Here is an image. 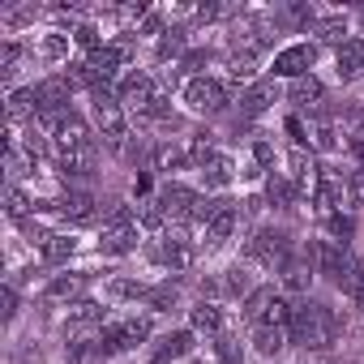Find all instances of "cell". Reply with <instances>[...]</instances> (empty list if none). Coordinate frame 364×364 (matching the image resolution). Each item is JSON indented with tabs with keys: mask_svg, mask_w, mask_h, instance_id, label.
Segmentation results:
<instances>
[{
	"mask_svg": "<svg viewBox=\"0 0 364 364\" xmlns=\"http://www.w3.org/2000/svg\"><path fill=\"white\" fill-rule=\"evenodd\" d=\"M313 65H317V48L300 39V43H287V48L274 52V60H270V77H291V82H300V77L313 73Z\"/></svg>",
	"mask_w": 364,
	"mask_h": 364,
	"instance_id": "7",
	"label": "cell"
},
{
	"mask_svg": "<svg viewBox=\"0 0 364 364\" xmlns=\"http://www.w3.org/2000/svg\"><path fill=\"white\" fill-rule=\"evenodd\" d=\"M159 206H163V215H167V223H193L198 219V210H202V193L198 189H189V185H180V180H167V185L159 189V198H154Z\"/></svg>",
	"mask_w": 364,
	"mask_h": 364,
	"instance_id": "6",
	"label": "cell"
},
{
	"mask_svg": "<svg viewBox=\"0 0 364 364\" xmlns=\"http://www.w3.org/2000/svg\"><path fill=\"white\" fill-rule=\"evenodd\" d=\"M73 82L69 73H52L43 82H35V103H39V116H56V112H69V99H73ZM35 116V120H39Z\"/></svg>",
	"mask_w": 364,
	"mask_h": 364,
	"instance_id": "9",
	"label": "cell"
},
{
	"mask_svg": "<svg viewBox=\"0 0 364 364\" xmlns=\"http://www.w3.org/2000/svg\"><path fill=\"white\" fill-rule=\"evenodd\" d=\"M95 141L90 146H77V150H60L56 154V171L65 176V180H86L90 171H95Z\"/></svg>",
	"mask_w": 364,
	"mask_h": 364,
	"instance_id": "15",
	"label": "cell"
},
{
	"mask_svg": "<svg viewBox=\"0 0 364 364\" xmlns=\"http://www.w3.org/2000/svg\"><path fill=\"white\" fill-rule=\"evenodd\" d=\"M215 355H219V364H245L240 343H236L232 334H219V338H215Z\"/></svg>",
	"mask_w": 364,
	"mask_h": 364,
	"instance_id": "35",
	"label": "cell"
},
{
	"mask_svg": "<svg viewBox=\"0 0 364 364\" xmlns=\"http://www.w3.org/2000/svg\"><path fill=\"white\" fill-rule=\"evenodd\" d=\"M73 43H77V48H86V56H90V52H99V48H103V35H99L90 22H77V26H73Z\"/></svg>",
	"mask_w": 364,
	"mask_h": 364,
	"instance_id": "34",
	"label": "cell"
},
{
	"mask_svg": "<svg viewBox=\"0 0 364 364\" xmlns=\"http://www.w3.org/2000/svg\"><path fill=\"white\" fill-rule=\"evenodd\" d=\"M189 326L198 330V334H223V304L219 300H198L193 309H189Z\"/></svg>",
	"mask_w": 364,
	"mask_h": 364,
	"instance_id": "20",
	"label": "cell"
},
{
	"mask_svg": "<svg viewBox=\"0 0 364 364\" xmlns=\"http://www.w3.org/2000/svg\"><path fill=\"white\" fill-rule=\"evenodd\" d=\"M347 206H351V210L364 206V171H360V167L347 171Z\"/></svg>",
	"mask_w": 364,
	"mask_h": 364,
	"instance_id": "37",
	"label": "cell"
},
{
	"mask_svg": "<svg viewBox=\"0 0 364 364\" xmlns=\"http://www.w3.org/2000/svg\"><path fill=\"white\" fill-rule=\"evenodd\" d=\"M266 198H270V206H274V210H291L300 193H296V185H291L287 176H279V171H274V176H266Z\"/></svg>",
	"mask_w": 364,
	"mask_h": 364,
	"instance_id": "26",
	"label": "cell"
},
{
	"mask_svg": "<svg viewBox=\"0 0 364 364\" xmlns=\"http://www.w3.org/2000/svg\"><path fill=\"white\" fill-rule=\"evenodd\" d=\"M193 351V330H167L159 343H150V364H176Z\"/></svg>",
	"mask_w": 364,
	"mask_h": 364,
	"instance_id": "13",
	"label": "cell"
},
{
	"mask_svg": "<svg viewBox=\"0 0 364 364\" xmlns=\"http://www.w3.org/2000/svg\"><path fill=\"white\" fill-rule=\"evenodd\" d=\"M223 296H232V300L245 296V300H249V296H253V270H249V266H228V270H223Z\"/></svg>",
	"mask_w": 364,
	"mask_h": 364,
	"instance_id": "27",
	"label": "cell"
},
{
	"mask_svg": "<svg viewBox=\"0 0 364 364\" xmlns=\"http://www.w3.org/2000/svg\"><path fill=\"white\" fill-rule=\"evenodd\" d=\"M360 18H364V9H360Z\"/></svg>",
	"mask_w": 364,
	"mask_h": 364,
	"instance_id": "39",
	"label": "cell"
},
{
	"mask_svg": "<svg viewBox=\"0 0 364 364\" xmlns=\"http://www.w3.org/2000/svg\"><path fill=\"white\" fill-rule=\"evenodd\" d=\"M202 171V185L206 189H228L232 180H236V163H232V154H215L206 167H198Z\"/></svg>",
	"mask_w": 364,
	"mask_h": 364,
	"instance_id": "21",
	"label": "cell"
},
{
	"mask_svg": "<svg viewBox=\"0 0 364 364\" xmlns=\"http://www.w3.org/2000/svg\"><path fill=\"white\" fill-rule=\"evenodd\" d=\"M180 103H185L193 116H219V112H228L232 95H228V86H223L219 77L193 73V77L185 82V90H180Z\"/></svg>",
	"mask_w": 364,
	"mask_h": 364,
	"instance_id": "5",
	"label": "cell"
},
{
	"mask_svg": "<svg viewBox=\"0 0 364 364\" xmlns=\"http://www.w3.org/2000/svg\"><path fill=\"white\" fill-rule=\"evenodd\" d=\"M86 65L95 69V77H99L103 86H112V82L120 77V69L129 65V48H124V43H103L99 52L86 56Z\"/></svg>",
	"mask_w": 364,
	"mask_h": 364,
	"instance_id": "12",
	"label": "cell"
},
{
	"mask_svg": "<svg viewBox=\"0 0 364 364\" xmlns=\"http://www.w3.org/2000/svg\"><path fill=\"white\" fill-rule=\"evenodd\" d=\"M185 43H189V39H185V31H167V35L159 39V52H154V56H159V60H171V56L185 60Z\"/></svg>",
	"mask_w": 364,
	"mask_h": 364,
	"instance_id": "33",
	"label": "cell"
},
{
	"mask_svg": "<svg viewBox=\"0 0 364 364\" xmlns=\"http://www.w3.org/2000/svg\"><path fill=\"white\" fill-rule=\"evenodd\" d=\"M309 150H326V154L338 150V137H334V124L330 120H317V116L309 120Z\"/></svg>",
	"mask_w": 364,
	"mask_h": 364,
	"instance_id": "31",
	"label": "cell"
},
{
	"mask_svg": "<svg viewBox=\"0 0 364 364\" xmlns=\"http://www.w3.org/2000/svg\"><path fill=\"white\" fill-rule=\"evenodd\" d=\"M150 291H154V287L133 283V279H112V283H107V296H112V300H150Z\"/></svg>",
	"mask_w": 364,
	"mask_h": 364,
	"instance_id": "32",
	"label": "cell"
},
{
	"mask_svg": "<svg viewBox=\"0 0 364 364\" xmlns=\"http://www.w3.org/2000/svg\"><path fill=\"white\" fill-rule=\"evenodd\" d=\"M69 43H73L69 31H48V35H39V56L48 65H65L69 60Z\"/></svg>",
	"mask_w": 364,
	"mask_h": 364,
	"instance_id": "24",
	"label": "cell"
},
{
	"mask_svg": "<svg viewBox=\"0 0 364 364\" xmlns=\"http://www.w3.org/2000/svg\"><path fill=\"white\" fill-rule=\"evenodd\" d=\"M287 338H291V330H274V326H253V347H257V355H266V360H274L283 347H287Z\"/></svg>",
	"mask_w": 364,
	"mask_h": 364,
	"instance_id": "25",
	"label": "cell"
},
{
	"mask_svg": "<svg viewBox=\"0 0 364 364\" xmlns=\"http://www.w3.org/2000/svg\"><path fill=\"white\" fill-rule=\"evenodd\" d=\"M82 287H86V279L82 274H56L52 283H48V300H73L77 304V296H82Z\"/></svg>",
	"mask_w": 364,
	"mask_h": 364,
	"instance_id": "28",
	"label": "cell"
},
{
	"mask_svg": "<svg viewBox=\"0 0 364 364\" xmlns=\"http://www.w3.org/2000/svg\"><path fill=\"white\" fill-rule=\"evenodd\" d=\"M279 274H283V287H287V291H309V283H313V262H309L304 245L287 253V262L279 266Z\"/></svg>",
	"mask_w": 364,
	"mask_h": 364,
	"instance_id": "16",
	"label": "cell"
},
{
	"mask_svg": "<svg viewBox=\"0 0 364 364\" xmlns=\"http://www.w3.org/2000/svg\"><path fill=\"white\" fill-rule=\"evenodd\" d=\"M309 35H317L321 43H347L351 35H347V14H326V18H317L313 26H309Z\"/></svg>",
	"mask_w": 364,
	"mask_h": 364,
	"instance_id": "22",
	"label": "cell"
},
{
	"mask_svg": "<svg viewBox=\"0 0 364 364\" xmlns=\"http://www.w3.org/2000/svg\"><path fill=\"white\" fill-rule=\"evenodd\" d=\"M18 60H22V43L18 39H5V48H0V73L14 77L18 73Z\"/></svg>",
	"mask_w": 364,
	"mask_h": 364,
	"instance_id": "36",
	"label": "cell"
},
{
	"mask_svg": "<svg viewBox=\"0 0 364 364\" xmlns=\"http://www.w3.org/2000/svg\"><path fill=\"white\" fill-rule=\"evenodd\" d=\"M39 253H43V262L60 266V262H69V257L77 253V236H73V232H52V236L39 245Z\"/></svg>",
	"mask_w": 364,
	"mask_h": 364,
	"instance_id": "23",
	"label": "cell"
},
{
	"mask_svg": "<svg viewBox=\"0 0 364 364\" xmlns=\"http://www.w3.org/2000/svg\"><path fill=\"white\" fill-rule=\"evenodd\" d=\"M35 206H39V202H31V198H26L18 185H5V215H9L14 223H26Z\"/></svg>",
	"mask_w": 364,
	"mask_h": 364,
	"instance_id": "29",
	"label": "cell"
},
{
	"mask_svg": "<svg viewBox=\"0 0 364 364\" xmlns=\"http://www.w3.org/2000/svg\"><path fill=\"white\" fill-rule=\"evenodd\" d=\"M291 249H296V245H291V236H287L283 228H257L253 240H249V257L262 262V266H270V270H279Z\"/></svg>",
	"mask_w": 364,
	"mask_h": 364,
	"instance_id": "8",
	"label": "cell"
},
{
	"mask_svg": "<svg viewBox=\"0 0 364 364\" xmlns=\"http://www.w3.org/2000/svg\"><path fill=\"white\" fill-rule=\"evenodd\" d=\"M90 116H95V129H99V137L107 141V150H124V141H129V112L120 107V99H116V90L112 86H99L95 95H90Z\"/></svg>",
	"mask_w": 364,
	"mask_h": 364,
	"instance_id": "2",
	"label": "cell"
},
{
	"mask_svg": "<svg viewBox=\"0 0 364 364\" xmlns=\"http://www.w3.org/2000/svg\"><path fill=\"white\" fill-rule=\"evenodd\" d=\"M291 338H296L304 351H330L334 338H338V317H334V309L321 304V300H304V304H296Z\"/></svg>",
	"mask_w": 364,
	"mask_h": 364,
	"instance_id": "1",
	"label": "cell"
},
{
	"mask_svg": "<svg viewBox=\"0 0 364 364\" xmlns=\"http://www.w3.org/2000/svg\"><path fill=\"white\" fill-rule=\"evenodd\" d=\"M48 215H56V219H65V223H90L95 219V198L86 193V189H69V193H60L56 202H39Z\"/></svg>",
	"mask_w": 364,
	"mask_h": 364,
	"instance_id": "10",
	"label": "cell"
},
{
	"mask_svg": "<svg viewBox=\"0 0 364 364\" xmlns=\"http://www.w3.org/2000/svg\"><path fill=\"white\" fill-rule=\"evenodd\" d=\"M287 180L296 185V193H300V198H313L317 180H321V167H317V159H313V150H309V146H296V150L287 154Z\"/></svg>",
	"mask_w": 364,
	"mask_h": 364,
	"instance_id": "11",
	"label": "cell"
},
{
	"mask_svg": "<svg viewBox=\"0 0 364 364\" xmlns=\"http://www.w3.org/2000/svg\"><path fill=\"white\" fill-rule=\"evenodd\" d=\"M154 334V321L150 317H120V321H107L103 330H99V351H103V360L107 355H124V351H133V347H141L146 338Z\"/></svg>",
	"mask_w": 364,
	"mask_h": 364,
	"instance_id": "3",
	"label": "cell"
},
{
	"mask_svg": "<svg viewBox=\"0 0 364 364\" xmlns=\"http://www.w3.org/2000/svg\"><path fill=\"white\" fill-rule=\"evenodd\" d=\"M69 321H73L77 330H82V326H99V330L107 326V321H103V304H99V300H77V304H69Z\"/></svg>",
	"mask_w": 364,
	"mask_h": 364,
	"instance_id": "30",
	"label": "cell"
},
{
	"mask_svg": "<svg viewBox=\"0 0 364 364\" xmlns=\"http://www.w3.org/2000/svg\"><path fill=\"white\" fill-rule=\"evenodd\" d=\"M351 300H355V309L364 313V266H360V283H355V291H351Z\"/></svg>",
	"mask_w": 364,
	"mask_h": 364,
	"instance_id": "38",
	"label": "cell"
},
{
	"mask_svg": "<svg viewBox=\"0 0 364 364\" xmlns=\"http://www.w3.org/2000/svg\"><path fill=\"white\" fill-rule=\"evenodd\" d=\"M287 99L300 107V112H317L321 103H326V86H321V77H300V82H291L287 86Z\"/></svg>",
	"mask_w": 364,
	"mask_h": 364,
	"instance_id": "19",
	"label": "cell"
},
{
	"mask_svg": "<svg viewBox=\"0 0 364 364\" xmlns=\"http://www.w3.org/2000/svg\"><path fill=\"white\" fill-rule=\"evenodd\" d=\"M334 73H338V82L364 77V39H360V35H351L347 43L334 48Z\"/></svg>",
	"mask_w": 364,
	"mask_h": 364,
	"instance_id": "14",
	"label": "cell"
},
{
	"mask_svg": "<svg viewBox=\"0 0 364 364\" xmlns=\"http://www.w3.org/2000/svg\"><path fill=\"white\" fill-rule=\"evenodd\" d=\"M189 228L193 223H180V228H167L159 240H150V262L154 266H163V270H171V274H180V270H189L193 266V240H189Z\"/></svg>",
	"mask_w": 364,
	"mask_h": 364,
	"instance_id": "4",
	"label": "cell"
},
{
	"mask_svg": "<svg viewBox=\"0 0 364 364\" xmlns=\"http://www.w3.org/2000/svg\"><path fill=\"white\" fill-rule=\"evenodd\" d=\"M291 317H296V304H291L287 296H279V291H266V300H262V313H257V321H253V326L291 330Z\"/></svg>",
	"mask_w": 364,
	"mask_h": 364,
	"instance_id": "18",
	"label": "cell"
},
{
	"mask_svg": "<svg viewBox=\"0 0 364 364\" xmlns=\"http://www.w3.org/2000/svg\"><path fill=\"white\" fill-rule=\"evenodd\" d=\"M270 103H279V82H274V77H257V82H249V90L240 95V112H245V116H262Z\"/></svg>",
	"mask_w": 364,
	"mask_h": 364,
	"instance_id": "17",
	"label": "cell"
}]
</instances>
